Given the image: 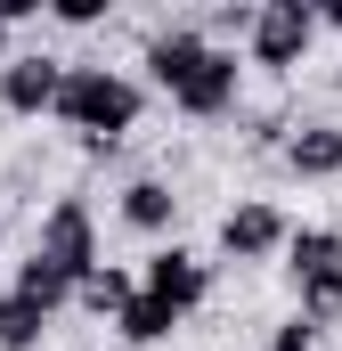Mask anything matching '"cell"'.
<instances>
[{
  "label": "cell",
  "mask_w": 342,
  "mask_h": 351,
  "mask_svg": "<svg viewBox=\"0 0 342 351\" xmlns=\"http://www.w3.org/2000/svg\"><path fill=\"white\" fill-rule=\"evenodd\" d=\"M310 49H318V8L310 0H261L237 58L261 74H293V66H310Z\"/></svg>",
  "instance_id": "obj_2"
},
{
  "label": "cell",
  "mask_w": 342,
  "mask_h": 351,
  "mask_svg": "<svg viewBox=\"0 0 342 351\" xmlns=\"http://www.w3.org/2000/svg\"><path fill=\"white\" fill-rule=\"evenodd\" d=\"M8 58H16V33H8V25H0V66H8Z\"/></svg>",
  "instance_id": "obj_20"
},
{
  "label": "cell",
  "mask_w": 342,
  "mask_h": 351,
  "mask_svg": "<svg viewBox=\"0 0 342 351\" xmlns=\"http://www.w3.org/2000/svg\"><path fill=\"white\" fill-rule=\"evenodd\" d=\"M253 351H318V335H310L302 319H285V327H269V343H253Z\"/></svg>",
  "instance_id": "obj_18"
},
{
  "label": "cell",
  "mask_w": 342,
  "mask_h": 351,
  "mask_svg": "<svg viewBox=\"0 0 342 351\" xmlns=\"http://www.w3.org/2000/svg\"><path fill=\"white\" fill-rule=\"evenodd\" d=\"M139 294H155V302H171L179 319H196L204 302H212V262L196 254V245H179V237H163L147 262H139Z\"/></svg>",
  "instance_id": "obj_4"
},
{
  "label": "cell",
  "mask_w": 342,
  "mask_h": 351,
  "mask_svg": "<svg viewBox=\"0 0 342 351\" xmlns=\"http://www.w3.org/2000/svg\"><path fill=\"white\" fill-rule=\"evenodd\" d=\"M33 262H49L66 286L82 278L90 262H106V245H98V213H90V196H57L41 221H33Z\"/></svg>",
  "instance_id": "obj_3"
},
{
  "label": "cell",
  "mask_w": 342,
  "mask_h": 351,
  "mask_svg": "<svg viewBox=\"0 0 342 351\" xmlns=\"http://www.w3.org/2000/svg\"><path fill=\"white\" fill-rule=\"evenodd\" d=\"M277 156L293 180H342V123H293L277 139Z\"/></svg>",
  "instance_id": "obj_10"
},
{
  "label": "cell",
  "mask_w": 342,
  "mask_h": 351,
  "mask_svg": "<svg viewBox=\"0 0 342 351\" xmlns=\"http://www.w3.org/2000/svg\"><path fill=\"white\" fill-rule=\"evenodd\" d=\"M41 343H49V311L8 286V294H0V351H41Z\"/></svg>",
  "instance_id": "obj_15"
},
{
  "label": "cell",
  "mask_w": 342,
  "mask_h": 351,
  "mask_svg": "<svg viewBox=\"0 0 342 351\" xmlns=\"http://www.w3.org/2000/svg\"><path fill=\"white\" fill-rule=\"evenodd\" d=\"M114 221L163 245L171 229H179V188H171L163 172H139V180H122V196H114Z\"/></svg>",
  "instance_id": "obj_9"
},
{
  "label": "cell",
  "mask_w": 342,
  "mask_h": 351,
  "mask_svg": "<svg viewBox=\"0 0 342 351\" xmlns=\"http://www.w3.org/2000/svg\"><path fill=\"white\" fill-rule=\"evenodd\" d=\"M41 16H49V25H66V33H90V25H106V16H114V0H49Z\"/></svg>",
  "instance_id": "obj_17"
},
{
  "label": "cell",
  "mask_w": 342,
  "mask_h": 351,
  "mask_svg": "<svg viewBox=\"0 0 342 351\" xmlns=\"http://www.w3.org/2000/svg\"><path fill=\"white\" fill-rule=\"evenodd\" d=\"M318 8V33H342V0H310Z\"/></svg>",
  "instance_id": "obj_19"
},
{
  "label": "cell",
  "mask_w": 342,
  "mask_h": 351,
  "mask_svg": "<svg viewBox=\"0 0 342 351\" xmlns=\"http://www.w3.org/2000/svg\"><path fill=\"white\" fill-rule=\"evenodd\" d=\"M139 114H147L139 74L98 66V58H66V82H57V106H49V123H57V131H74L90 156H114V147L139 131Z\"/></svg>",
  "instance_id": "obj_1"
},
{
  "label": "cell",
  "mask_w": 342,
  "mask_h": 351,
  "mask_svg": "<svg viewBox=\"0 0 342 351\" xmlns=\"http://www.w3.org/2000/svg\"><path fill=\"white\" fill-rule=\"evenodd\" d=\"M204 49H212V41H204V25H155V33H147V49H139V66H147L139 90H163V98H171V90L204 66Z\"/></svg>",
  "instance_id": "obj_8"
},
{
  "label": "cell",
  "mask_w": 342,
  "mask_h": 351,
  "mask_svg": "<svg viewBox=\"0 0 342 351\" xmlns=\"http://www.w3.org/2000/svg\"><path fill=\"white\" fill-rule=\"evenodd\" d=\"M285 237H293V221L269 204V196H237L228 213H220V262H277L285 254Z\"/></svg>",
  "instance_id": "obj_6"
},
{
  "label": "cell",
  "mask_w": 342,
  "mask_h": 351,
  "mask_svg": "<svg viewBox=\"0 0 342 351\" xmlns=\"http://www.w3.org/2000/svg\"><path fill=\"white\" fill-rule=\"evenodd\" d=\"M131 294H139V269H122V262H90L74 278V311H90V319H114Z\"/></svg>",
  "instance_id": "obj_12"
},
{
  "label": "cell",
  "mask_w": 342,
  "mask_h": 351,
  "mask_svg": "<svg viewBox=\"0 0 342 351\" xmlns=\"http://www.w3.org/2000/svg\"><path fill=\"white\" fill-rule=\"evenodd\" d=\"M285 278H318V269H342V229H318V221H302L293 237H285Z\"/></svg>",
  "instance_id": "obj_13"
},
{
  "label": "cell",
  "mask_w": 342,
  "mask_h": 351,
  "mask_svg": "<svg viewBox=\"0 0 342 351\" xmlns=\"http://www.w3.org/2000/svg\"><path fill=\"white\" fill-rule=\"evenodd\" d=\"M57 82H66V58H49V49H16V58L0 66V114L41 123V114L57 106Z\"/></svg>",
  "instance_id": "obj_7"
},
{
  "label": "cell",
  "mask_w": 342,
  "mask_h": 351,
  "mask_svg": "<svg viewBox=\"0 0 342 351\" xmlns=\"http://www.w3.org/2000/svg\"><path fill=\"white\" fill-rule=\"evenodd\" d=\"M171 106H179L187 123H228V114L245 106V58H237V41H228V49L212 41V49H204V66L171 90Z\"/></svg>",
  "instance_id": "obj_5"
},
{
  "label": "cell",
  "mask_w": 342,
  "mask_h": 351,
  "mask_svg": "<svg viewBox=\"0 0 342 351\" xmlns=\"http://www.w3.org/2000/svg\"><path fill=\"white\" fill-rule=\"evenodd\" d=\"M334 90H342V66H334Z\"/></svg>",
  "instance_id": "obj_21"
},
{
  "label": "cell",
  "mask_w": 342,
  "mask_h": 351,
  "mask_svg": "<svg viewBox=\"0 0 342 351\" xmlns=\"http://www.w3.org/2000/svg\"><path fill=\"white\" fill-rule=\"evenodd\" d=\"M293 319L310 335L342 327V269H318V278H293Z\"/></svg>",
  "instance_id": "obj_14"
},
{
  "label": "cell",
  "mask_w": 342,
  "mask_h": 351,
  "mask_svg": "<svg viewBox=\"0 0 342 351\" xmlns=\"http://www.w3.org/2000/svg\"><path fill=\"white\" fill-rule=\"evenodd\" d=\"M16 294H25V302H41L49 319H57V311L74 302V286H66V278H57V269H49V262H33V254L16 262Z\"/></svg>",
  "instance_id": "obj_16"
},
{
  "label": "cell",
  "mask_w": 342,
  "mask_h": 351,
  "mask_svg": "<svg viewBox=\"0 0 342 351\" xmlns=\"http://www.w3.org/2000/svg\"><path fill=\"white\" fill-rule=\"evenodd\" d=\"M106 327H114V343H131V351H155V343H171V335H179L187 319H179L171 302H155V294H131V302H122V311H114Z\"/></svg>",
  "instance_id": "obj_11"
}]
</instances>
